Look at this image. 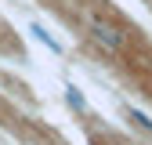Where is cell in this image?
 I'll list each match as a JSON object with an SVG mask.
<instances>
[{
  "label": "cell",
  "mask_w": 152,
  "mask_h": 145,
  "mask_svg": "<svg viewBox=\"0 0 152 145\" xmlns=\"http://www.w3.org/2000/svg\"><path fill=\"white\" fill-rule=\"evenodd\" d=\"M94 40H98V44H105L109 51H116V47H120V36L112 33V29H105V26H94Z\"/></svg>",
  "instance_id": "1"
}]
</instances>
